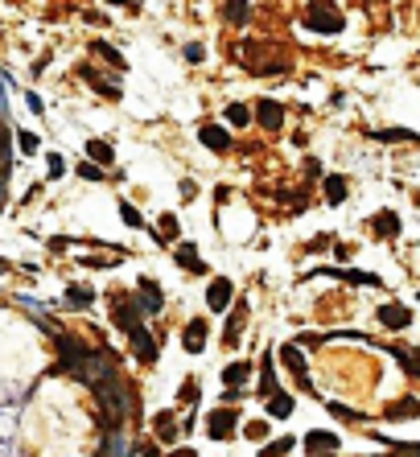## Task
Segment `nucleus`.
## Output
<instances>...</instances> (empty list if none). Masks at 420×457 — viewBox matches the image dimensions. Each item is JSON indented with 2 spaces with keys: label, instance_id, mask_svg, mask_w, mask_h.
I'll return each mask as SVG.
<instances>
[{
  "label": "nucleus",
  "instance_id": "obj_1",
  "mask_svg": "<svg viewBox=\"0 0 420 457\" xmlns=\"http://www.w3.org/2000/svg\"><path fill=\"white\" fill-rule=\"evenodd\" d=\"M95 396H99V408H103V429L120 433V425L128 416V392H124V383L115 375H107V379L95 383Z\"/></svg>",
  "mask_w": 420,
  "mask_h": 457
},
{
  "label": "nucleus",
  "instance_id": "obj_2",
  "mask_svg": "<svg viewBox=\"0 0 420 457\" xmlns=\"http://www.w3.org/2000/svg\"><path fill=\"white\" fill-rule=\"evenodd\" d=\"M58 355H62V363H58V371H66V375H78L82 379V371H87V363H91V346H82L78 338H70V334H58Z\"/></svg>",
  "mask_w": 420,
  "mask_h": 457
},
{
  "label": "nucleus",
  "instance_id": "obj_3",
  "mask_svg": "<svg viewBox=\"0 0 420 457\" xmlns=\"http://www.w3.org/2000/svg\"><path fill=\"white\" fill-rule=\"evenodd\" d=\"M305 25L313 29V33H342V12L338 8H330V4H309V12H305Z\"/></svg>",
  "mask_w": 420,
  "mask_h": 457
},
{
  "label": "nucleus",
  "instance_id": "obj_4",
  "mask_svg": "<svg viewBox=\"0 0 420 457\" xmlns=\"http://www.w3.org/2000/svg\"><path fill=\"white\" fill-rule=\"evenodd\" d=\"M111 322H115L124 334H132V330L140 326V301H132V297H115V301H111Z\"/></svg>",
  "mask_w": 420,
  "mask_h": 457
},
{
  "label": "nucleus",
  "instance_id": "obj_5",
  "mask_svg": "<svg viewBox=\"0 0 420 457\" xmlns=\"http://www.w3.org/2000/svg\"><path fill=\"white\" fill-rule=\"evenodd\" d=\"M235 429H239V412H235V408H214V412H210V421H206V433H210L214 441L235 437Z\"/></svg>",
  "mask_w": 420,
  "mask_h": 457
},
{
  "label": "nucleus",
  "instance_id": "obj_6",
  "mask_svg": "<svg viewBox=\"0 0 420 457\" xmlns=\"http://www.w3.org/2000/svg\"><path fill=\"white\" fill-rule=\"evenodd\" d=\"M280 363L297 375V383L305 388V392H313V383H309V375H305V355H301V346L297 342H289V346H280Z\"/></svg>",
  "mask_w": 420,
  "mask_h": 457
},
{
  "label": "nucleus",
  "instance_id": "obj_7",
  "mask_svg": "<svg viewBox=\"0 0 420 457\" xmlns=\"http://www.w3.org/2000/svg\"><path fill=\"white\" fill-rule=\"evenodd\" d=\"M235 301V285L227 280V276H219V280H210V289H206V305L214 309V313H223L227 305Z\"/></svg>",
  "mask_w": 420,
  "mask_h": 457
},
{
  "label": "nucleus",
  "instance_id": "obj_8",
  "mask_svg": "<svg viewBox=\"0 0 420 457\" xmlns=\"http://www.w3.org/2000/svg\"><path fill=\"white\" fill-rule=\"evenodd\" d=\"M128 338H132V346H136V359H140V363H153V359H157V338H153L144 326H136Z\"/></svg>",
  "mask_w": 420,
  "mask_h": 457
},
{
  "label": "nucleus",
  "instance_id": "obj_9",
  "mask_svg": "<svg viewBox=\"0 0 420 457\" xmlns=\"http://www.w3.org/2000/svg\"><path fill=\"white\" fill-rule=\"evenodd\" d=\"M305 445H309V454L313 457H326L338 449V437L334 433H322V429H313V433H305Z\"/></svg>",
  "mask_w": 420,
  "mask_h": 457
},
{
  "label": "nucleus",
  "instance_id": "obj_10",
  "mask_svg": "<svg viewBox=\"0 0 420 457\" xmlns=\"http://www.w3.org/2000/svg\"><path fill=\"white\" fill-rule=\"evenodd\" d=\"M256 120H260L264 128H280V124H285V107H280L276 99H260V107H256Z\"/></svg>",
  "mask_w": 420,
  "mask_h": 457
},
{
  "label": "nucleus",
  "instance_id": "obj_11",
  "mask_svg": "<svg viewBox=\"0 0 420 457\" xmlns=\"http://www.w3.org/2000/svg\"><path fill=\"white\" fill-rule=\"evenodd\" d=\"M198 136H202V144H206V148H214V153H227V148H231V132H227V128H219V124H206Z\"/></svg>",
  "mask_w": 420,
  "mask_h": 457
},
{
  "label": "nucleus",
  "instance_id": "obj_12",
  "mask_svg": "<svg viewBox=\"0 0 420 457\" xmlns=\"http://www.w3.org/2000/svg\"><path fill=\"white\" fill-rule=\"evenodd\" d=\"M379 322H384L388 330H408V326H412V313H408L404 305H384V309H379Z\"/></svg>",
  "mask_w": 420,
  "mask_h": 457
},
{
  "label": "nucleus",
  "instance_id": "obj_13",
  "mask_svg": "<svg viewBox=\"0 0 420 457\" xmlns=\"http://www.w3.org/2000/svg\"><path fill=\"white\" fill-rule=\"evenodd\" d=\"M181 342H186V350H190V355H198V350L206 346V322H202V317H194V322L181 330Z\"/></svg>",
  "mask_w": 420,
  "mask_h": 457
},
{
  "label": "nucleus",
  "instance_id": "obj_14",
  "mask_svg": "<svg viewBox=\"0 0 420 457\" xmlns=\"http://www.w3.org/2000/svg\"><path fill=\"white\" fill-rule=\"evenodd\" d=\"M161 301H165V297H161L157 280L144 276V280H140V309H144V313H161Z\"/></svg>",
  "mask_w": 420,
  "mask_h": 457
},
{
  "label": "nucleus",
  "instance_id": "obj_15",
  "mask_svg": "<svg viewBox=\"0 0 420 457\" xmlns=\"http://www.w3.org/2000/svg\"><path fill=\"white\" fill-rule=\"evenodd\" d=\"M243 326H247V301H239L235 305V313H231V322H227V330H223V338L235 346L239 338H243Z\"/></svg>",
  "mask_w": 420,
  "mask_h": 457
},
{
  "label": "nucleus",
  "instance_id": "obj_16",
  "mask_svg": "<svg viewBox=\"0 0 420 457\" xmlns=\"http://www.w3.org/2000/svg\"><path fill=\"white\" fill-rule=\"evenodd\" d=\"M420 416V400H396L388 404V421H417Z\"/></svg>",
  "mask_w": 420,
  "mask_h": 457
},
{
  "label": "nucleus",
  "instance_id": "obj_17",
  "mask_svg": "<svg viewBox=\"0 0 420 457\" xmlns=\"http://www.w3.org/2000/svg\"><path fill=\"white\" fill-rule=\"evenodd\" d=\"M87 157H91V165H111L115 161V153H111V144L107 140H87Z\"/></svg>",
  "mask_w": 420,
  "mask_h": 457
},
{
  "label": "nucleus",
  "instance_id": "obj_18",
  "mask_svg": "<svg viewBox=\"0 0 420 457\" xmlns=\"http://www.w3.org/2000/svg\"><path fill=\"white\" fill-rule=\"evenodd\" d=\"M375 235H379V239L400 235V214H396V210H379V214H375Z\"/></svg>",
  "mask_w": 420,
  "mask_h": 457
},
{
  "label": "nucleus",
  "instance_id": "obj_19",
  "mask_svg": "<svg viewBox=\"0 0 420 457\" xmlns=\"http://www.w3.org/2000/svg\"><path fill=\"white\" fill-rule=\"evenodd\" d=\"M177 264H181V268H194V272H206V260L198 256L194 243H177Z\"/></svg>",
  "mask_w": 420,
  "mask_h": 457
},
{
  "label": "nucleus",
  "instance_id": "obj_20",
  "mask_svg": "<svg viewBox=\"0 0 420 457\" xmlns=\"http://www.w3.org/2000/svg\"><path fill=\"white\" fill-rule=\"evenodd\" d=\"M326 276H338V280H351V285H367V289H375V285H379V276H375V272H338V268H326Z\"/></svg>",
  "mask_w": 420,
  "mask_h": 457
},
{
  "label": "nucleus",
  "instance_id": "obj_21",
  "mask_svg": "<svg viewBox=\"0 0 420 457\" xmlns=\"http://www.w3.org/2000/svg\"><path fill=\"white\" fill-rule=\"evenodd\" d=\"M247 375H252V367H247V363H231V367H227V371H223V383H227V388H231V392H239V388H243V379H247Z\"/></svg>",
  "mask_w": 420,
  "mask_h": 457
},
{
  "label": "nucleus",
  "instance_id": "obj_22",
  "mask_svg": "<svg viewBox=\"0 0 420 457\" xmlns=\"http://www.w3.org/2000/svg\"><path fill=\"white\" fill-rule=\"evenodd\" d=\"M157 239H165V243H173L177 235H181V227H177V214H161V223H157V231H153Z\"/></svg>",
  "mask_w": 420,
  "mask_h": 457
},
{
  "label": "nucleus",
  "instance_id": "obj_23",
  "mask_svg": "<svg viewBox=\"0 0 420 457\" xmlns=\"http://www.w3.org/2000/svg\"><path fill=\"white\" fill-rule=\"evenodd\" d=\"M91 54H99L103 62H111L115 70H124V54H120L115 45H107V41H95V45H91Z\"/></svg>",
  "mask_w": 420,
  "mask_h": 457
},
{
  "label": "nucleus",
  "instance_id": "obj_24",
  "mask_svg": "<svg viewBox=\"0 0 420 457\" xmlns=\"http://www.w3.org/2000/svg\"><path fill=\"white\" fill-rule=\"evenodd\" d=\"M153 429H157V437H161V441H177V425H173V412H161V416L153 421Z\"/></svg>",
  "mask_w": 420,
  "mask_h": 457
},
{
  "label": "nucleus",
  "instance_id": "obj_25",
  "mask_svg": "<svg viewBox=\"0 0 420 457\" xmlns=\"http://www.w3.org/2000/svg\"><path fill=\"white\" fill-rule=\"evenodd\" d=\"M223 16L231 25H247L252 21V4H223Z\"/></svg>",
  "mask_w": 420,
  "mask_h": 457
},
{
  "label": "nucleus",
  "instance_id": "obj_26",
  "mask_svg": "<svg viewBox=\"0 0 420 457\" xmlns=\"http://www.w3.org/2000/svg\"><path fill=\"white\" fill-rule=\"evenodd\" d=\"M342 198H346V181H342L338 173H330V177H326V202H334V206H338Z\"/></svg>",
  "mask_w": 420,
  "mask_h": 457
},
{
  "label": "nucleus",
  "instance_id": "obj_27",
  "mask_svg": "<svg viewBox=\"0 0 420 457\" xmlns=\"http://www.w3.org/2000/svg\"><path fill=\"white\" fill-rule=\"evenodd\" d=\"M392 355L404 363V371H408V375H420V359L412 355V346H392Z\"/></svg>",
  "mask_w": 420,
  "mask_h": 457
},
{
  "label": "nucleus",
  "instance_id": "obj_28",
  "mask_svg": "<svg viewBox=\"0 0 420 457\" xmlns=\"http://www.w3.org/2000/svg\"><path fill=\"white\" fill-rule=\"evenodd\" d=\"M227 120H231L235 128H247V124H252V107H243V103H231V107H227Z\"/></svg>",
  "mask_w": 420,
  "mask_h": 457
},
{
  "label": "nucleus",
  "instance_id": "obj_29",
  "mask_svg": "<svg viewBox=\"0 0 420 457\" xmlns=\"http://www.w3.org/2000/svg\"><path fill=\"white\" fill-rule=\"evenodd\" d=\"M66 301H70L74 309H87V305L95 301V293H91V289H78V285H74V289H66Z\"/></svg>",
  "mask_w": 420,
  "mask_h": 457
},
{
  "label": "nucleus",
  "instance_id": "obj_30",
  "mask_svg": "<svg viewBox=\"0 0 420 457\" xmlns=\"http://www.w3.org/2000/svg\"><path fill=\"white\" fill-rule=\"evenodd\" d=\"M289 412H293V396H285V392H280V396H272V400H268V416H289Z\"/></svg>",
  "mask_w": 420,
  "mask_h": 457
},
{
  "label": "nucleus",
  "instance_id": "obj_31",
  "mask_svg": "<svg viewBox=\"0 0 420 457\" xmlns=\"http://www.w3.org/2000/svg\"><path fill=\"white\" fill-rule=\"evenodd\" d=\"M293 449V437H280V441H272L268 449H260V457H285Z\"/></svg>",
  "mask_w": 420,
  "mask_h": 457
},
{
  "label": "nucleus",
  "instance_id": "obj_32",
  "mask_svg": "<svg viewBox=\"0 0 420 457\" xmlns=\"http://www.w3.org/2000/svg\"><path fill=\"white\" fill-rule=\"evenodd\" d=\"M103 457H128V445H124V437H120V433H111V437H107Z\"/></svg>",
  "mask_w": 420,
  "mask_h": 457
},
{
  "label": "nucleus",
  "instance_id": "obj_33",
  "mask_svg": "<svg viewBox=\"0 0 420 457\" xmlns=\"http://www.w3.org/2000/svg\"><path fill=\"white\" fill-rule=\"evenodd\" d=\"M388 449L396 457H420V445H412V441H388Z\"/></svg>",
  "mask_w": 420,
  "mask_h": 457
},
{
  "label": "nucleus",
  "instance_id": "obj_34",
  "mask_svg": "<svg viewBox=\"0 0 420 457\" xmlns=\"http://www.w3.org/2000/svg\"><path fill=\"white\" fill-rule=\"evenodd\" d=\"M120 219H124L128 227H144V219H140V210H136V206H128V202H120Z\"/></svg>",
  "mask_w": 420,
  "mask_h": 457
},
{
  "label": "nucleus",
  "instance_id": "obj_35",
  "mask_svg": "<svg viewBox=\"0 0 420 457\" xmlns=\"http://www.w3.org/2000/svg\"><path fill=\"white\" fill-rule=\"evenodd\" d=\"M16 144H21V153H37L41 148V140L33 132H16Z\"/></svg>",
  "mask_w": 420,
  "mask_h": 457
},
{
  "label": "nucleus",
  "instance_id": "obj_36",
  "mask_svg": "<svg viewBox=\"0 0 420 457\" xmlns=\"http://www.w3.org/2000/svg\"><path fill=\"white\" fill-rule=\"evenodd\" d=\"M243 433H247L252 441H264V437H268V425H264V421H252V425H247Z\"/></svg>",
  "mask_w": 420,
  "mask_h": 457
},
{
  "label": "nucleus",
  "instance_id": "obj_37",
  "mask_svg": "<svg viewBox=\"0 0 420 457\" xmlns=\"http://www.w3.org/2000/svg\"><path fill=\"white\" fill-rule=\"evenodd\" d=\"M177 400H181V404H190V400H198V383H194V379H186V388L177 392Z\"/></svg>",
  "mask_w": 420,
  "mask_h": 457
},
{
  "label": "nucleus",
  "instance_id": "obj_38",
  "mask_svg": "<svg viewBox=\"0 0 420 457\" xmlns=\"http://www.w3.org/2000/svg\"><path fill=\"white\" fill-rule=\"evenodd\" d=\"M186 58H190V62H202V58H206V49H202L198 41H190V45H186Z\"/></svg>",
  "mask_w": 420,
  "mask_h": 457
},
{
  "label": "nucleus",
  "instance_id": "obj_39",
  "mask_svg": "<svg viewBox=\"0 0 420 457\" xmlns=\"http://www.w3.org/2000/svg\"><path fill=\"white\" fill-rule=\"evenodd\" d=\"M99 173H103V169H99V165H91V161H87V165H78V177H87V181H91V177L99 181Z\"/></svg>",
  "mask_w": 420,
  "mask_h": 457
},
{
  "label": "nucleus",
  "instance_id": "obj_40",
  "mask_svg": "<svg viewBox=\"0 0 420 457\" xmlns=\"http://www.w3.org/2000/svg\"><path fill=\"white\" fill-rule=\"evenodd\" d=\"M62 169H66V165H62V157H58V153H49V177H62Z\"/></svg>",
  "mask_w": 420,
  "mask_h": 457
},
{
  "label": "nucleus",
  "instance_id": "obj_41",
  "mask_svg": "<svg viewBox=\"0 0 420 457\" xmlns=\"http://www.w3.org/2000/svg\"><path fill=\"white\" fill-rule=\"evenodd\" d=\"M330 412H334V416H338V421H355V412H351V408H346V404H330Z\"/></svg>",
  "mask_w": 420,
  "mask_h": 457
},
{
  "label": "nucleus",
  "instance_id": "obj_42",
  "mask_svg": "<svg viewBox=\"0 0 420 457\" xmlns=\"http://www.w3.org/2000/svg\"><path fill=\"white\" fill-rule=\"evenodd\" d=\"M318 342H326V334H301L297 346H318Z\"/></svg>",
  "mask_w": 420,
  "mask_h": 457
},
{
  "label": "nucleus",
  "instance_id": "obj_43",
  "mask_svg": "<svg viewBox=\"0 0 420 457\" xmlns=\"http://www.w3.org/2000/svg\"><path fill=\"white\" fill-rule=\"evenodd\" d=\"M379 140H412V132H379Z\"/></svg>",
  "mask_w": 420,
  "mask_h": 457
},
{
  "label": "nucleus",
  "instance_id": "obj_44",
  "mask_svg": "<svg viewBox=\"0 0 420 457\" xmlns=\"http://www.w3.org/2000/svg\"><path fill=\"white\" fill-rule=\"evenodd\" d=\"M0 202H4V165H0Z\"/></svg>",
  "mask_w": 420,
  "mask_h": 457
},
{
  "label": "nucleus",
  "instance_id": "obj_45",
  "mask_svg": "<svg viewBox=\"0 0 420 457\" xmlns=\"http://www.w3.org/2000/svg\"><path fill=\"white\" fill-rule=\"evenodd\" d=\"M173 457H194V449H181V454H173Z\"/></svg>",
  "mask_w": 420,
  "mask_h": 457
},
{
  "label": "nucleus",
  "instance_id": "obj_46",
  "mask_svg": "<svg viewBox=\"0 0 420 457\" xmlns=\"http://www.w3.org/2000/svg\"><path fill=\"white\" fill-rule=\"evenodd\" d=\"M140 457H157V449H144V454H140Z\"/></svg>",
  "mask_w": 420,
  "mask_h": 457
},
{
  "label": "nucleus",
  "instance_id": "obj_47",
  "mask_svg": "<svg viewBox=\"0 0 420 457\" xmlns=\"http://www.w3.org/2000/svg\"><path fill=\"white\" fill-rule=\"evenodd\" d=\"M417 206H420V194H417Z\"/></svg>",
  "mask_w": 420,
  "mask_h": 457
}]
</instances>
